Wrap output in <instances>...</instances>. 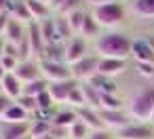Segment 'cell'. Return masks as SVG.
Here are the masks:
<instances>
[{
	"mask_svg": "<svg viewBox=\"0 0 154 139\" xmlns=\"http://www.w3.org/2000/svg\"><path fill=\"white\" fill-rule=\"evenodd\" d=\"M137 74L143 78H154V63H135Z\"/></svg>",
	"mask_w": 154,
	"mask_h": 139,
	"instance_id": "31",
	"label": "cell"
},
{
	"mask_svg": "<svg viewBox=\"0 0 154 139\" xmlns=\"http://www.w3.org/2000/svg\"><path fill=\"white\" fill-rule=\"evenodd\" d=\"M87 13H89V11H85V9H78V11H74V13L66 15V19H68V23H70V28H72L74 36L80 32V28H82V21H85Z\"/></svg>",
	"mask_w": 154,
	"mask_h": 139,
	"instance_id": "26",
	"label": "cell"
},
{
	"mask_svg": "<svg viewBox=\"0 0 154 139\" xmlns=\"http://www.w3.org/2000/svg\"><path fill=\"white\" fill-rule=\"evenodd\" d=\"M131 57L135 59V63H154V47L148 40H135Z\"/></svg>",
	"mask_w": 154,
	"mask_h": 139,
	"instance_id": "14",
	"label": "cell"
},
{
	"mask_svg": "<svg viewBox=\"0 0 154 139\" xmlns=\"http://www.w3.org/2000/svg\"><path fill=\"white\" fill-rule=\"evenodd\" d=\"M5 44H7V40H5V36H0V57L5 55Z\"/></svg>",
	"mask_w": 154,
	"mask_h": 139,
	"instance_id": "38",
	"label": "cell"
},
{
	"mask_svg": "<svg viewBox=\"0 0 154 139\" xmlns=\"http://www.w3.org/2000/svg\"><path fill=\"white\" fill-rule=\"evenodd\" d=\"M15 103L17 105H21L30 116H34L36 112H38V103H36V97H30V95H19L17 99H15Z\"/></svg>",
	"mask_w": 154,
	"mask_h": 139,
	"instance_id": "29",
	"label": "cell"
},
{
	"mask_svg": "<svg viewBox=\"0 0 154 139\" xmlns=\"http://www.w3.org/2000/svg\"><path fill=\"white\" fill-rule=\"evenodd\" d=\"M28 42H30V49H32V57L40 61L42 55H45L47 42H45V36H42V32H40V23H38V21L28 23Z\"/></svg>",
	"mask_w": 154,
	"mask_h": 139,
	"instance_id": "12",
	"label": "cell"
},
{
	"mask_svg": "<svg viewBox=\"0 0 154 139\" xmlns=\"http://www.w3.org/2000/svg\"><path fill=\"white\" fill-rule=\"evenodd\" d=\"M80 86L78 80L74 78H68V80H59V82H49V93L53 97V101L59 105V103H68L70 95Z\"/></svg>",
	"mask_w": 154,
	"mask_h": 139,
	"instance_id": "8",
	"label": "cell"
},
{
	"mask_svg": "<svg viewBox=\"0 0 154 139\" xmlns=\"http://www.w3.org/2000/svg\"><path fill=\"white\" fill-rule=\"evenodd\" d=\"M133 38L127 34V32H120V30H110L106 34H101L93 49H95V55L99 57H108V59H129L131 53H133Z\"/></svg>",
	"mask_w": 154,
	"mask_h": 139,
	"instance_id": "1",
	"label": "cell"
},
{
	"mask_svg": "<svg viewBox=\"0 0 154 139\" xmlns=\"http://www.w3.org/2000/svg\"><path fill=\"white\" fill-rule=\"evenodd\" d=\"M34 139H49V137H34Z\"/></svg>",
	"mask_w": 154,
	"mask_h": 139,
	"instance_id": "43",
	"label": "cell"
},
{
	"mask_svg": "<svg viewBox=\"0 0 154 139\" xmlns=\"http://www.w3.org/2000/svg\"><path fill=\"white\" fill-rule=\"evenodd\" d=\"M99 93H116L118 91V84H116V78H110V76H101L97 74L93 80H89Z\"/></svg>",
	"mask_w": 154,
	"mask_h": 139,
	"instance_id": "23",
	"label": "cell"
},
{
	"mask_svg": "<svg viewBox=\"0 0 154 139\" xmlns=\"http://www.w3.org/2000/svg\"><path fill=\"white\" fill-rule=\"evenodd\" d=\"M76 114H78V120H82L91 131L103 128V122H101V118H99V110H93V107H78Z\"/></svg>",
	"mask_w": 154,
	"mask_h": 139,
	"instance_id": "18",
	"label": "cell"
},
{
	"mask_svg": "<svg viewBox=\"0 0 154 139\" xmlns=\"http://www.w3.org/2000/svg\"><path fill=\"white\" fill-rule=\"evenodd\" d=\"M127 70V59H108V57H99V74L101 76H110L116 78Z\"/></svg>",
	"mask_w": 154,
	"mask_h": 139,
	"instance_id": "13",
	"label": "cell"
},
{
	"mask_svg": "<svg viewBox=\"0 0 154 139\" xmlns=\"http://www.w3.org/2000/svg\"><path fill=\"white\" fill-rule=\"evenodd\" d=\"M13 74L26 84V82H32V80L42 78V68H40V61L38 59H23V61L17 63V68H15Z\"/></svg>",
	"mask_w": 154,
	"mask_h": 139,
	"instance_id": "11",
	"label": "cell"
},
{
	"mask_svg": "<svg viewBox=\"0 0 154 139\" xmlns=\"http://www.w3.org/2000/svg\"><path fill=\"white\" fill-rule=\"evenodd\" d=\"M150 124H154V112H152V118H150Z\"/></svg>",
	"mask_w": 154,
	"mask_h": 139,
	"instance_id": "41",
	"label": "cell"
},
{
	"mask_svg": "<svg viewBox=\"0 0 154 139\" xmlns=\"http://www.w3.org/2000/svg\"><path fill=\"white\" fill-rule=\"evenodd\" d=\"M0 120H9V122H26V120H32V116H30L21 105H17V103L13 101V105L5 112V116L0 118Z\"/></svg>",
	"mask_w": 154,
	"mask_h": 139,
	"instance_id": "24",
	"label": "cell"
},
{
	"mask_svg": "<svg viewBox=\"0 0 154 139\" xmlns=\"http://www.w3.org/2000/svg\"><path fill=\"white\" fill-rule=\"evenodd\" d=\"M45 91H49V80H45V78H38V80L23 84V95H30V97H38Z\"/></svg>",
	"mask_w": 154,
	"mask_h": 139,
	"instance_id": "25",
	"label": "cell"
},
{
	"mask_svg": "<svg viewBox=\"0 0 154 139\" xmlns=\"http://www.w3.org/2000/svg\"><path fill=\"white\" fill-rule=\"evenodd\" d=\"M76 36H82V38H87V40H91V38L97 40V38L101 36V26L93 19L91 13H87V17H85V21H82V28H80V32H78Z\"/></svg>",
	"mask_w": 154,
	"mask_h": 139,
	"instance_id": "19",
	"label": "cell"
},
{
	"mask_svg": "<svg viewBox=\"0 0 154 139\" xmlns=\"http://www.w3.org/2000/svg\"><path fill=\"white\" fill-rule=\"evenodd\" d=\"M70 70H72V78H74V80H78V82H89V80H93V78L99 74V55L89 53V55L82 57L80 61L72 63Z\"/></svg>",
	"mask_w": 154,
	"mask_h": 139,
	"instance_id": "4",
	"label": "cell"
},
{
	"mask_svg": "<svg viewBox=\"0 0 154 139\" xmlns=\"http://www.w3.org/2000/svg\"><path fill=\"white\" fill-rule=\"evenodd\" d=\"M116 139H154V124L133 120L116 133Z\"/></svg>",
	"mask_w": 154,
	"mask_h": 139,
	"instance_id": "7",
	"label": "cell"
},
{
	"mask_svg": "<svg viewBox=\"0 0 154 139\" xmlns=\"http://www.w3.org/2000/svg\"><path fill=\"white\" fill-rule=\"evenodd\" d=\"M0 93H2V80H0Z\"/></svg>",
	"mask_w": 154,
	"mask_h": 139,
	"instance_id": "44",
	"label": "cell"
},
{
	"mask_svg": "<svg viewBox=\"0 0 154 139\" xmlns=\"http://www.w3.org/2000/svg\"><path fill=\"white\" fill-rule=\"evenodd\" d=\"M32 135V122H9L0 120V139H23Z\"/></svg>",
	"mask_w": 154,
	"mask_h": 139,
	"instance_id": "9",
	"label": "cell"
},
{
	"mask_svg": "<svg viewBox=\"0 0 154 139\" xmlns=\"http://www.w3.org/2000/svg\"><path fill=\"white\" fill-rule=\"evenodd\" d=\"M2 93L15 101L19 95H23V82L11 72V74H7V76L2 78Z\"/></svg>",
	"mask_w": 154,
	"mask_h": 139,
	"instance_id": "17",
	"label": "cell"
},
{
	"mask_svg": "<svg viewBox=\"0 0 154 139\" xmlns=\"http://www.w3.org/2000/svg\"><path fill=\"white\" fill-rule=\"evenodd\" d=\"M9 19H11V15H9L7 11H2V13H0V36H5L7 26H9Z\"/></svg>",
	"mask_w": 154,
	"mask_h": 139,
	"instance_id": "36",
	"label": "cell"
},
{
	"mask_svg": "<svg viewBox=\"0 0 154 139\" xmlns=\"http://www.w3.org/2000/svg\"><path fill=\"white\" fill-rule=\"evenodd\" d=\"M99 118L103 122V128H108L112 133H118L120 128H125L127 124L133 122L125 110H99Z\"/></svg>",
	"mask_w": 154,
	"mask_h": 139,
	"instance_id": "5",
	"label": "cell"
},
{
	"mask_svg": "<svg viewBox=\"0 0 154 139\" xmlns=\"http://www.w3.org/2000/svg\"><path fill=\"white\" fill-rule=\"evenodd\" d=\"M28 36V23L23 21H17V19H9V26H7V32H5V40L7 42H13V44H19L23 38Z\"/></svg>",
	"mask_w": 154,
	"mask_h": 139,
	"instance_id": "15",
	"label": "cell"
},
{
	"mask_svg": "<svg viewBox=\"0 0 154 139\" xmlns=\"http://www.w3.org/2000/svg\"><path fill=\"white\" fill-rule=\"evenodd\" d=\"M68 131H70V139H89V135H91V128L82 120H76Z\"/></svg>",
	"mask_w": 154,
	"mask_h": 139,
	"instance_id": "28",
	"label": "cell"
},
{
	"mask_svg": "<svg viewBox=\"0 0 154 139\" xmlns=\"http://www.w3.org/2000/svg\"><path fill=\"white\" fill-rule=\"evenodd\" d=\"M122 103L116 93H101V110H122Z\"/></svg>",
	"mask_w": 154,
	"mask_h": 139,
	"instance_id": "27",
	"label": "cell"
},
{
	"mask_svg": "<svg viewBox=\"0 0 154 139\" xmlns=\"http://www.w3.org/2000/svg\"><path fill=\"white\" fill-rule=\"evenodd\" d=\"M131 13L141 19H154V0H131Z\"/></svg>",
	"mask_w": 154,
	"mask_h": 139,
	"instance_id": "22",
	"label": "cell"
},
{
	"mask_svg": "<svg viewBox=\"0 0 154 139\" xmlns=\"http://www.w3.org/2000/svg\"><path fill=\"white\" fill-rule=\"evenodd\" d=\"M11 105H13V99H11V97H7L5 93H0V118L5 116V112H7Z\"/></svg>",
	"mask_w": 154,
	"mask_h": 139,
	"instance_id": "34",
	"label": "cell"
},
{
	"mask_svg": "<svg viewBox=\"0 0 154 139\" xmlns=\"http://www.w3.org/2000/svg\"><path fill=\"white\" fill-rule=\"evenodd\" d=\"M5 55L19 59V49H17V44H13V42H7V44H5Z\"/></svg>",
	"mask_w": 154,
	"mask_h": 139,
	"instance_id": "35",
	"label": "cell"
},
{
	"mask_svg": "<svg viewBox=\"0 0 154 139\" xmlns=\"http://www.w3.org/2000/svg\"><path fill=\"white\" fill-rule=\"evenodd\" d=\"M80 89H82V95H85V103H87V107L101 110V93H99L91 82H80Z\"/></svg>",
	"mask_w": 154,
	"mask_h": 139,
	"instance_id": "20",
	"label": "cell"
},
{
	"mask_svg": "<svg viewBox=\"0 0 154 139\" xmlns=\"http://www.w3.org/2000/svg\"><path fill=\"white\" fill-rule=\"evenodd\" d=\"M9 2H11V0H0V13H2V11H7Z\"/></svg>",
	"mask_w": 154,
	"mask_h": 139,
	"instance_id": "39",
	"label": "cell"
},
{
	"mask_svg": "<svg viewBox=\"0 0 154 139\" xmlns=\"http://www.w3.org/2000/svg\"><path fill=\"white\" fill-rule=\"evenodd\" d=\"M45 137H49V139H70V131H68V128H61V126L51 124V128H49V133H47Z\"/></svg>",
	"mask_w": 154,
	"mask_h": 139,
	"instance_id": "30",
	"label": "cell"
},
{
	"mask_svg": "<svg viewBox=\"0 0 154 139\" xmlns=\"http://www.w3.org/2000/svg\"><path fill=\"white\" fill-rule=\"evenodd\" d=\"M26 7H28L34 21H45V19L51 17V7L40 2V0H26Z\"/></svg>",
	"mask_w": 154,
	"mask_h": 139,
	"instance_id": "21",
	"label": "cell"
},
{
	"mask_svg": "<svg viewBox=\"0 0 154 139\" xmlns=\"http://www.w3.org/2000/svg\"><path fill=\"white\" fill-rule=\"evenodd\" d=\"M89 55V40L82 36H72L66 42V63L72 65L76 61H80L82 57Z\"/></svg>",
	"mask_w": 154,
	"mask_h": 139,
	"instance_id": "10",
	"label": "cell"
},
{
	"mask_svg": "<svg viewBox=\"0 0 154 139\" xmlns=\"http://www.w3.org/2000/svg\"><path fill=\"white\" fill-rule=\"evenodd\" d=\"M40 2H45V5H51V0H40Z\"/></svg>",
	"mask_w": 154,
	"mask_h": 139,
	"instance_id": "42",
	"label": "cell"
},
{
	"mask_svg": "<svg viewBox=\"0 0 154 139\" xmlns=\"http://www.w3.org/2000/svg\"><path fill=\"white\" fill-rule=\"evenodd\" d=\"M89 139H116V133H112L108 128H97V131H91Z\"/></svg>",
	"mask_w": 154,
	"mask_h": 139,
	"instance_id": "32",
	"label": "cell"
},
{
	"mask_svg": "<svg viewBox=\"0 0 154 139\" xmlns=\"http://www.w3.org/2000/svg\"><path fill=\"white\" fill-rule=\"evenodd\" d=\"M76 120H78L76 110H74V107H70V105H61V107H57V110H55V116H53L51 124L61 126V128H70Z\"/></svg>",
	"mask_w": 154,
	"mask_h": 139,
	"instance_id": "16",
	"label": "cell"
},
{
	"mask_svg": "<svg viewBox=\"0 0 154 139\" xmlns=\"http://www.w3.org/2000/svg\"><path fill=\"white\" fill-rule=\"evenodd\" d=\"M7 74H9V72H7V70H5V68H2V63H0V80H2V78H5V76H7Z\"/></svg>",
	"mask_w": 154,
	"mask_h": 139,
	"instance_id": "40",
	"label": "cell"
},
{
	"mask_svg": "<svg viewBox=\"0 0 154 139\" xmlns=\"http://www.w3.org/2000/svg\"><path fill=\"white\" fill-rule=\"evenodd\" d=\"M40 68H42V78L49 82L72 78V70L66 61H40Z\"/></svg>",
	"mask_w": 154,
	"mask_h": 139,
	"instance_id": "6",
	"label": "cell"
},
{
	"mask_svg": "<svg viewBox=\"0 0 154 139\" xmlns=\"http://www.w3.org/2000/svg\"><path fill=\"white\" fill-rule=\"evenodd\" d=\"M0 63H2V68L11 74V72H15V68H17V63H19V59H15V57H9V55H2L0 57Z\"/></svg>",
	"mask_w": 154,
	"mask_h": 139,
	"instance_id": "33",
	"label": "cell"
},
{
	"mask_svg": "<svg viewBox=\"0 0 154 139\" xmlns=\"http://www.w3.org/2000/svg\"><path fill=\"white\" fill-rule=\"evenodd\" d=\"M108 2H116V0H93L91 7H97V5H108Z\"/></svg>",
	"mask_w": 154,
	"mask_h": 139,
	"instance_id": "37",
	"label": "cell"
},
{
	"mask_svg": "<svg viewBox=\"0 0 154 139\" xmlns=\"http://www.w3.org/2000/svg\"><path fill=\"white\" fill-rule=\"evenodd\" d=\"M89 13L93 15V19L101 26V28H116L120 26L125 19H127V7L116 0V2H108V5H97V7H91Z\"/></svg>",
	"mask_w": 154,
	"mask_h": 139,
	"instance_id": "3",
	"label": "cell"
},
{
	"mask_svg": "<svg viewBox=\"0 0 154 139\" xmlns=\"http://www.w3.org/2000/svg\"><path fill=\"white\" fill-rule=\"evenodd\" d=\"M152 112H154V84H148L129 99L127 114L135 122H150Z\"/></svg>",
	"mask_w": 154,
	"mask_h": 139,
	"instance_id": "2",
	"label": "cell"
}]
</instances>
